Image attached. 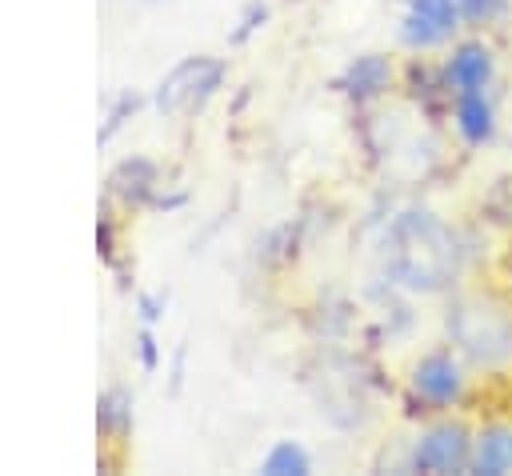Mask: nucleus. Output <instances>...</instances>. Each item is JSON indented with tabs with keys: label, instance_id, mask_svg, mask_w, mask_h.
Instances as JSON below:
<instances>
[{
	"label": "nucleus",
	"instance_id": "nucleus-1",
	"mask_svg": "<svg viewBox=\"0 0 512 476\" xmlns=\"http://www.w3.org/2000/svg\"><path fill=\"white\" fill-rule=\"evenodd\" d=\"M452 236L428 212H408L392 224L388 236V268L408 288H440L452 272Z\"/></svg>",
	"mask_w": 512,
	"mask_h": 476
},
{
	"label": "nucleus",
	"instance_id": "nucleus-2",
	"mask_svg": "<svg viewBox=\"0 0 512 476\" xmlns=\"http://www.w3.org/2000/svg\"><path fill=\"white\" fill-rule=\"evenodd\" d=\"M224 80V60L212 56H188L180 60L156 88V108L160 112H184V108H200Z\"/></svg>",
	"mask_w": 512,
	"mask_h": 476
},
{
	"label": "nucleus",
	"instance_id": "nucleus-3",
	"mask_svg": "<svg viewBox=\"0 0 512 476\" xmlns=\"http://www.w3.org/2000/svg\"><path fill=\"white\" fill-rule=\"evenodd\" d=\"M456 20H460L456 0H408V16H404L400 36L412 48H428V44H440L456 28Z\"/></svg>",
	"mask_w": 512,
	"mask_h": 476
},
{
	"label": "nucleus",
	"instance_id": "nucleus-4",
	"mask_svg": "<svg viewBox=\"0 0 512 476\" xmlns=\"http://www.w3.org/2000/svg\"><path fill=\"white\" fill-rule=\"evenodd\" d=\"M464 456H468V432L460 424H440L416 444L412 464L420 472H456Z\"/></svg>",
	"mask_w": 512,
	"mask_h": 476
},
{
	"label": "nucleus",
	"instance_id": "nucleus-5",
	"mask_svg": "<svg viewBox=\"0 0 512 476\" xmlns=\"http://www.w3.org/2000/svg\"><path fill=\"white\" fill-rule=\"evenodd\" d=\"M412 384H416V392H420L424 400H432V404H452V400L460 396V368H456L452 356L432 352V356H424V360L416 364Z\"/></svg>",
	"mask_w": 512,
	"mask_h": 476
},
{
	"label": "nucleus",
	"instance_id": "nucleus-6",
	"mask_svg": "<svg viewBox=\"0 0 512 476\" xmlns=\"http://www.w3.org/2000/svg\"><path fill=\"white\" fill-rule=\"evenodd\" d=\"M388 80H392V64H388V56L368 52V56H356V60L344 68L340 88H344L348 96H356V100H368V96L384 92Z\"/></svg>",
	"mask_w": 512,
	"mask_h": 476
},
{
	"label": "nucleus",
	"instance_id": "nucleus-7",
	"mask_svg": "<svg viewBox=\"0 0 512 476\" xmlns=\"http://www.w3.org/2000/svg\"><path fill=\"white\" fill-rule=\"evenodd\" d=\"M492 76V56L484 44H460L448 60V84H456V92H480Z\"/></svg>",
	"mask_w": 512,
	"mask_h": 476
},
{
	"label": "nucleus",
	"instance_id": "nucleus-8",
	"mask_svg": "<svg viewBox=\"0 0 512 476\" xmlns=\"http://www.w3.org/2000/svg\"><path fill=\"white\" fill-rule=\"evenodd\" d=\"M108 184H112L116 196H124V200H132V204H144V200L152 196V188H156V168L136 156V160H124V164L108 176Z\"/></svg>",
	"mask_w": 512,
	"mask_h": 476
},
{
	"label": "nucleus",
	"instance_id": "nucleus-9",
	"mask_svg": "<svg viewBox=\"0 0 512 476\" xmlns=\"http://www.w3.org/2000/svg\"><path fill=\"white\" fill-rule=\"evenodd\" d=\"M476 468L488 476L512 472V428H488L476 440Z\"/></svg>",
	"mask_w": 512,
	"mask_h": 476
},
{
	"label": "nucleus",
	"instance_id": "nucleus-10",
	"mask_svg": "<svg viewBox=\"0 0 512 476\" xmlns=\"http://www.w3.org/2000/svg\"><path fill=\"white\" fill-rule=\"evenodd\" d=\"M456 124L460 132L472 140V144H484L492 136V108L480 92H460V104H456Z\"/></svg>",
	"mask_w": 512,
	"mask_h": 476
},
{
	"label": "nucleus",
	"instance_id": "nucleus-11",
	"mask_svg": "<svg viewBox=\"0 0 512 476\" xmlns=\"http://www.w3.org/2000/svg\"><path fill=\"white\" fill-rule=\"evenodd\" d=\"M96 424H100V432H108V436L128 432V424H132V400H128L120 388H108V392L100 396V404H96Z\"/></svg>",
	"mask_w": 512,
	"mask_h": 476
},
{
	"label": "nucleus",
	"instance_id": "nucleus-12",
	"mask_svg": "<svg viewBox=\"0 0 512 476\" xmlns=\"http://www.w3.org/2000/svg\"><path fill=\"white\" fill-rule=\"evenodd\" d=\"M268 476H304V472H312V460H308V452L300 448V444H292V440H280L268 456H264V464H260Z\"/></svg>",
	"mask_w": 512,
	"mask_h": 476
},
{
	"label": "nucleus",
	"instance_id": "nucleus-13",
	"mask_svg": "<svg viewBox=\"0 0 512 476\" xmlns=\"http://www.w3.org/2000/svg\"><path fill=\"white\" fill-rule=\"evenodd\" d=\"M136 104H140V100H136L132 92H120V96L112 100V108H108V120H104V128H100V136H96V140H100V144H108V140L116 136V128H120V124H124V120L136 112Z\"/></svg>",
	"mask_w": 512,
	"mask_h": 476
},
{
	"label": "nucleus",
	"instance_id": "nucleus-14",
	"mask_svg": "<svg viewBox=\"0 0 512 476\" xmlns=\"http://www.w3.org/2000/svg\"><path fill=\"white\" fill-rule=\"evenodd\" d=\"M456 8H460V16H464V20L484 24V20H492V16H500V12H504V0H456Z\"/></svg>",
	"mask_w": 512,
	"mask_h": 476
},
{
	"label": "nucleus",
	"instance_id": "nucleus-15",
	"mask_svg": "<svg viewBox=\"0 0 512 476\" xmlns=\"http://www.w3.org/2000/svg\"><path fill=\"white\" fill-rule=\"evenodd\" d=\"M264 16H268V8H264L260 0H252V4H248V12L240 16V28L232 32V44H244V40H248V36H252V32L264 24Z\"/></svg>",
	"mask_w": 512,
	"mask_h": 476
},
{
	"label": "nucleus",
	"instance_id": "nucleus-16",
	"mask_svg": "<svg viewBox=\"0 0 512 476\" xmlns=\"http://www.w3.org/2000/svg\"><path fill=\"white\" fill-rule=\"evenodd\" d=\"M140 364H144V372H156V364H160V348H156V336H152V328L144 324L140 328Z\"/></svg>",
	"mask_w": 512,
	"mask_h": 476
},
{
	"label": "nucleus",
	"instance_id": "nucleus-17",
	"mask_svg": "<svg viewBox=\"0 0 512 476\" xmlns=\"http://www.w3.org/2000/svg\"><path fill=\"white\" fill-rule=\"evenodd\" d=\"M96 244H100V256L108 260L112 256V220L108 216H100V224H96Z\"/></svg>",
	"mask_w": 512,
	"mask_h": 476
},
{
	"label": "nucleus",
	"instance_id": "nucleus-18",
	"mask_svg": "<svg viewBox=\"0 0 512 476\" xmlns=\"http://www.w3.org/2000/svg\"><path fill=\"white\" fill-rule=\"evenodd\" d=\"M140 316H144V324H156L160 320V300L156 296H140Z\"/></svg>",
	"mask_w": 512,
	"mask_h": 476
}]
</instances>
